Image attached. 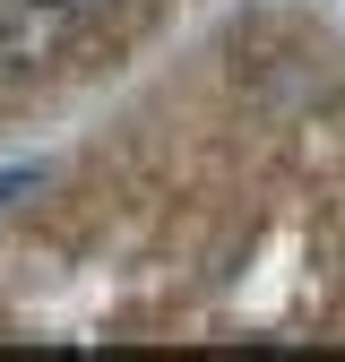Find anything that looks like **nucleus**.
<instances>
[{"instance_id": "obj_1", "label": "nucleus", "mask_w": 345, "mask_h": 362, "mask_svg": "<svg viewBox=\"0 0 345 362\" xmlns=\"http://www.w3.org/2000/svg\"><path fill=\"white\" fill-rule=\"evenodd\" d=\"M69 0H0V61H43L69 35Z\"/></svg>"}, {"instance_id": "obj_2", "label": "nucleus", "mask_w": 345, "mask_h": 362, "mask_svg": "<svg viewBox=\"0 0 345 362\" xmlns=\"http://www.w3.org/2000/svg\"><path fill=\"white\" fill-rule=\"evenodd\" d=\"M69 9H78V18H95V9H121V0H69Z\"/></svg>"}]
</instances>
